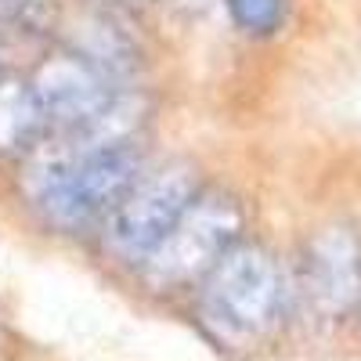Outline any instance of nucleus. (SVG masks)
<instances>
[{
	"mask_svg": "<svg viewBox=\"0 0 361 361\" xmlns=\"http://www.w3.org/2000/svg\"><path fill=\"white\" fill-rule=\"evenodd\" d=\"M145 177L141 145L123 130L109 127L98 134H76L66 152L37 170V206L58 228H87L109 221L112 209Z\"/></svg>",
	"mask_w": 361,
	"mask_h": 361,
	"instance_id": "nucleus-1",
	"label": "nucleus"
},
{
	"mask_svg": "<svg viewBox=\"0 0 361 361\" xmlns=\"http://www.w3.org/2000/svg\"><path fill=\"white\" fill-rule=\"evenodd\" d=\"M29 87L44 109L47 130L94 134L116 127L123 116V87L109 51L98 47H62L47 54L29 76Z\"/></svg>",
	"mask_w": 361,
	"mask_h": 361,
	"instance_id": "nucleus-2",
	"label": "nucleus"
},
{
	"mask_svg": "<svg viewBox=\"0 0 361 361\" xmlns=\"http://www.w3.org/2000/svg\"><path fill=\"white\" fill-rule=\"evenodd\" d=\"M202 307L224 333H271L289 307V279L279 257L260 243L238 238L202 279Z\"/></svg>",
	"mask_w": 361,
	"mask_h": 361,
	"instance_id": "nucleus-3",
	"label": "nucleus"
},
{
	"mask_svg": "<svg viewBox=\"0 0 361 361\" xmlns=\"http://www.w3.org/2000/svg\"><path fill=\"white\" fill-rule=\"evenodd\" d=\"M199 195V177L188 163H166L156 173H145L105 221V246L119 260L145 267Z\"/></svg>",
	"mask_w": 361,
	"mask_h": 361,
	"instance_id": "nucleus-4",
	"label": "nucleus"
},
{
	"mask_svg": "<svg viewBox=\"0 0 361 361\" xmlns=\"http://www.w3.org/2000/svg\"><path fill=\"white\" fill-rule=\"evenodd\" d=\"M238 231H243V214L235 199H228L224 192H202L177 221L170 238L145 264L148 282L177 286L188 279H206L209 267L238 243Z\"/></svg>",
	"mask_w": 361,
	"mask_h": 361,
	"instance_id": "nucleus-5",
	"label": "nucleus"
},
{
	"mask_svg": "<svg viewBox=\"0 0 361 361\" xmlns=\"http://www.w3.org/2000/svg\"><path fill=\"white\" fill-rule=\"evenodd\" d=\"M304 289L325 318H343L361 304V243L350 228H322L307 243Z\"/></svg>",
	"mask_w": 361,
	"mask_h": 361,
	"instance_id": "nucleus-6",
	"label": "nucleus"
},
{
	"mask_svg": "<svg viewBox=\"0 0 361 361\" xmlns=\"http://www.w3.org/2000/svg\"><path fill=\"white\" fill-rule=\"evenodd\" d=\"M40 134H47V119L29 80H0V156L37 145Z\"/></svg>",
	"mask_w": 361,
	"mask_h": 361,
	"instance_id": "nucleus-7",
	"label": "nucleus"
},
{
	"mask_svg": "<svg viewBox=\"0 0 361 361\" xmlns=\"http://www.w3.org/2000/svg\"><path fill=\"white\" fill-rule=\"evenodd\" d=\"M231 22L250 37H271L279 33L286 11H289V0H224Z\"/></svg>",
	"mask_w": 361,
	"mask_h": 361,
	"instance_id": "nucleus-8",
	"label": "nucleus"
},
{
	"mask_svg": "<svg viewBox=\"0 0 361 361\" xmlns=\"http://www.w3.org/2000/svg\"><path fill=\"white\" fill-rule=\"evenodd\" d=\"M11 8H15L11 0H0V25H4V22L11 18Z\"/></svg>",
	"mask_w": 361,
	"mask_h": 361,
	"instance_id": "nucleus-9",
	"label": "nucleus"
},
{
	"mask_svg": "<svg viewBox=\"0 0 361 361\" xmlns=\"http://www.w3.org/2000/svg\"><path fill=\"white\" fill-rule=\"evenodd\" d=\"M0 80H4V51H0Z\"/></svg>",
	"mask_w": 361,
	"mask_h": 361,
	"instance_id": "nucleus-10",
	"label": "nucleus"
},
{
	"mask_svg": "<svg viewBox=\"0 0 361 361\" xmlns=\"http://www.w3.org/2000/svg\"><path fill=\"white\" fill-rule=\"evenodd\" d=\"M11 4H29V0H11Z\"/></svg>",
	"mask_w": 361,
	"mask_h": 361,
	"instance_id": "nucleus-11",
	"label": "nucleus"
}]
</instances>
